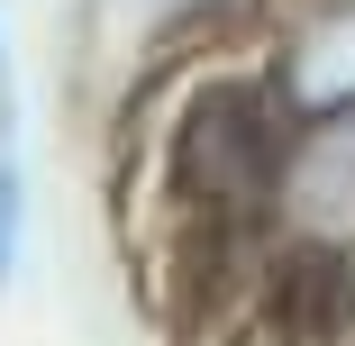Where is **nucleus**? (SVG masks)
I'll list each match as a JSON object with an SVG mask.
<instances>
[{"mask_svg":"<svg viewBox=\"0 0 355 346\" xmlns=\"http://www.w3.org/2000/svg\"><path fill=\"white\" fill-rule=\"evenodd\" d=\"M301 119L282 110L264 64H219V73H191L182 101L164 110V146H155V182L164 200L209 228L219 246L264 237L282 210V173H292Z\"/></svg>","mask_w":355,"mask_h":346,"instance_id":"1","label":"nucleus"},{"mask_svg":"<svg viewBox=\"0 0 355 346\" xmlns=\"http://www.w3.org/2000/svg\"><path fill=\"white\" fill-rule=\"evenodd\" d=\"M255 319L273 346H346L355 337V237H255Z\"/></svg>","mask_w":355,"mask_h":346,"instance_id":"2","label":"nucleus"},{"mask_svg":"<svg viewBox=\"0 0 355 346\" xmlns=\"http://www.w3.org/2000/svg\"><path fill=\"white\" fill-rule=\"evenodd\" d=\"M264 73H273L282 110L301 128L355 119V0H301V10L273 28Z\"/></svg>","mask_w":355,"mask_h":346,"instance_id":"3","label":"nucleus"},{"mask_svg":"<svg viewBox=\"0 0 355 346\" xmlns=\"http://www.w3.org/2000/svg\"><path fill=\"white\" fill-rule=\"evenodd\" d=\"M273 228H292V237H355V119L301 128Z\"/></svg>","mask_w":355,"mask_h":346,"instance_id":"4","label":"nucleus"},{"mask_svg":"<svg viewBox=\"0 0 355 346\" xmlns=\"http://www.w3.org/2000/svg\"><path fill=\"white\" fill-rule=\"evenodd\" d=\"M19 264H28V146L10 128L0 137V292L19 283Z\"/></svg>","mask_w":355,"mask_h":346,"instance_id":"5","label":"nucleus"}]
</instances>
